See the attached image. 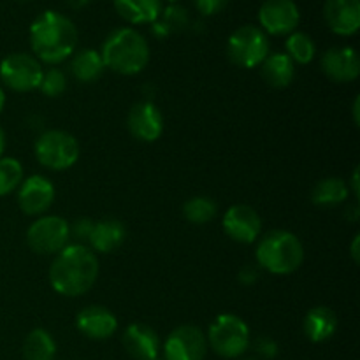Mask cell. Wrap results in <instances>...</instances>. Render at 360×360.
<instances>
[{
    "label": "cell",
    "instance_id": "obj_1",
    "mask_svg": "<svg viewBox=\"0 0 360 360\" xmlns=\"http://www.w3.org/2000/svg\"><path fill=\"white\" fill-rule=\"evenodd\" d=\"M98 276V260L84 245H69L56 253L49 269V283L65 297H77L90 290Z\"/></svg>",
    "mask_w": 360,
    "mask_h": 360
},
{
    "label": "cell",
    "instance_id": "obj_2",
    "mask_svg": "<svg viewBox=\"0 0 360 360\" xmlns=\"http://www.w3.org/2000/svg\"><path fill=\"white\" fill-rule=\"evenodd\" d=\"M77 28L65 14L44 11L30 25V46L39 60L60 63L76 51Z\"/></svg>",
    "mask_w": 360,
    "mask_h": 360
},
{
    "label": "cell",
    "instance_id": "obj_3",
    "mask_svg": "<svg viewBox=\"0 0 360 360\" xmlns=\"http://www.w3.org/2000/svg\"><path fill=\"white\" fill-rule=\"evenodd\" d=\"M102 62L112 72L123 76L139 74L150 62L148 41L134 28H116L102 44Z\"/></svg>",
    "mask_w": 360,
    "mask_h": 360
},
{
    "label": "cell",
    "instance_id": "obj_4",
    "mask_svg": "<svg viewBox=\"0 0 360 360\" xmlns=\"http://www.w3.org/2000/svg\"><path fill=\"white\" fill-rule=\"evenodd\" d=\"M257 264L271 274H290L304 260V246L288 231H271L257 246Z\"/></svg>",
    "mask_w": 360,
    "mask_h": 360
},
{
    "label": "cell",
    "instance_id": "obj_5",
    "mask_svg": "<svg viewBox=\"0 0 360 360\" xmlns=\"http://www.w3.org/2000/svg\"><path fill=\"white\" fill-rule=\"evenodd\" d=\"M207 343L224 359H238L248 350L250 329L239 316L224 313L214 319L207 333Z\"/></svg>",
    "mask_w": 360,
    "mask_h": 360
},
{
    "label": "cell",
    "instance_id": "obj_6",
    "mask_svg": "<svg viewBox=\"0 0 360 360\" xmlns=\"http://www.w3.org/2000/svg\"><path fill=\"white\" fill-rule=\"evenodd\" d=\"M269 55V39L262 28L243 25L227 41V56L241 69H255Z\"/></svg>",
    "mask_w": 360,
    "mask_h": 360
},
{
    "label": "cell",
    "instance_id": "obj_7",
    "mask_svg": "<svg viewBox=\"0 0 360 360\" xmlns=\"http://www.w3.org/2000/svg\"><path fill=\"white\" fill-rule=\"evenodd\" d=\"M35 158L51 171L72 167L79 158V144L76 137L63 130H48L35 143Z\"/></svg>",
    "mask_w": 360,
    "mask_h": 360
},
{
    "label": "cell",
    "instance_id": "obj_8",
    "mask_svg": "<svg viewBox=\"0 0 360 360\" xmlns=\"http://www.w3.org/2000/svg\"><path fill=\"white\" fill-rule=\"evenodd\" d=\"M70 239L69 224L62 217L37 218L27 231V245L39 255H56Z\"/></svg>",
    "mask_w": 360,
    "mask_h": 360
},
{
    "label": "cell",
    "instance_id": "obj_9",
    "mask_svg": "<svg viewBox=\"0 0 360 360\" xmlns=\"http://www.w3.org/2000/svg\"><path fill=\"white\" fill-rule=\"evenodd\" d=\"M42 67L35 56L13 53L0 62V81L14 91H32L39 88Z\"/></svg>",
    "mask_w": 360,
    "mask_h": 360
},
{
    "label": "cell",
    "instance_id": "obj_10",
    "mask_svg": "<svg viewBox=\"0 0 360 360\" xmlns=\"http://www.w3.org/2000/svg\"><path fill=\"white\" fill-rule=\"evenodd\" d=\"M206 352V336L195 326L178 327L164 343V360H204Z\"/></svg>",
    "mask_w": 360,
    "mask_h": 360
},
{
    "label": "cell",
    "instance_id": "obj_11",
    "mask_svg": "<svg viewBox=\"0 0 360 360\" xmlns=\"http://www.w3.org/2000/svg\"><path fill=\"white\" fill-rule=\"evenodd\" d=\"M259 21L267 34L290 35L301 21V13L294 0H264L259 9Z\"/></svg>",
    "mask_w": 360,
    "mask_h": 360
},
{
    "label": "cell",
    "instance_id": "obj_12",
    "mask_svg": "<svg viewBox=\"0 0 360 360\" xmlns=\"http://www.w3.org/2000/svg\"><path fill=\"white\" fill-rule=\"evenodd\" d=\"M221 224H224L225 234L241 245H250V243L257 241L260 231H262V220H260L259 213L246 204H236V206L229 207Z\"/></svg>",
    "mask_w": 360,
    "mask_h": 360
},
{
    "label": "cell",
    "instance_id": "obj_13",
    "mask_svg": "<svg viewBox=\"0 0 360 360\" xmlns=\"http://www.w3.org/2000/svg\"><path fill=\"white\" fill-rule=\"evenodd\" d=\"M55 200V186L44 176H30L21 181L18 190V204L20 210L28 217H37L46 213Z\"/></svg>",
    "mask_w": 360,
    "mask_h": 360
},
{
    "label": "cell",
    "instance_id": "obj_14",
    "mask_svg": "<svg viewBox=\"0 0 360 360\" xmlns=\"http://www.w3.org/2000/svg\"><path fill=\"white\" fill-rule=\"evenodd\" d=\"M127 127L136 139L153 143L164 132V116L151 102H137L129 111Z\"/></svg>",
    "mask_w": 360,
    "mask_h": 360
},
{
    "label": "cell",
    "instance_id": "obj_15",
    "mask_svg": "<svg viewBox=\"0 0 360 360\" xmlns=\"http://www.w3.org/2000/svg\"><path fill=\"white\" fill-rule=\"evenodd\" d=\"M323 20L338 35L350 37L360 28V0H326Z\"/></svg>",
    "mask_w": 360,
    "mask_h": 360
},
{
    "label": "cell",
    "instance_id": "obj_16",
    "mask_svg": "<svg viewBox=\"0 0 360 360\" xmlns=\"http://www.w3.org/2000/svg\"><path fill=\"white\" fill-rule=\"evenodd\" d=\"M322 70L329 79L336 83H352L360 74V60L357 51L348 46L330 48L322 56Z\"/></svg>",
    "mask_w": 360,
    "mask_h": 360
},
{
    "label": "cell",
    "instance_id": "obj_17",
    "mask_svg": "<svg viewBox=\"0 0 360 360\" xmlns=\"http://www.w3.org/2000/svg\"><path fill=\"white\" fill-rule=\"evenodd\" d=\"M77 330L88 340H108L118 329V320L104 306H88L76 319Z\"/></svg>",
    "mask_w": 360,
    "mask_h": 360
},
{
    "label": "cell",
    "instance_id": "obj_18",
    "mask_svg": "<svg viewBox=\"0 0 360 360\" xmlns=\"http://www.w3.org/2000/svg\"><path fill=\"white\" fill-rule=\"evenodd\" d=\"M123 348L136 360H153L160 354V340L151 327L144 323H132L122 336Z\"/></svg>",
    "mask_w": 360,
    "mask_h": 360
},
{
    "label": "cell",
    "instance_id": "obj_19",
    "mask_svg": "<svg viewBox=\"0 0 360 360\" xmlns=\"http://www.w3.org/2000/svg\"><path fill=\"white\" fill-rule=\"evenodd\" d=\"M302 329H304L306 338L313 343H323V341L330 340L338 329V319L336 313L329 309L327 306H316L311 308L304 316L302 322Z\"/></svg>",
    "mask_w": 360,
    "mask_h": 360
},
{
    "label": "cell",
    "instance_id": "obj_20",
    "mask_svg": "<svg viewBox=\"0 0 360 360\" xmlns=\"http://www.w3.org/2000/svg\"><path fill=\"white\" fill-rule=\"evenodd\" d=\"M125 236L127 231L122 221L115 220V218H108V220L95 221L88 243H90L95 252L111 253L123 245Z\"/></svg>",
    "mask_w": 360,
    "mask_h": 360
},
{
    "label": "cell",
    "instance_id": "obj_21",
    "mask_svg": "<svg viewBox=\"0 0 360 360\" xmlns=\"http://www.w3.org/2000/svg\"><path fill=\"white\" fill-rule=\"evenodd\" d=\"M120 16L132 25H146L158 20L162 13V0H112Z\"/></svg>",
    "mask_w": 360,
    "mask_h": 360
},
{
    "label": "cell",
    "instance_id": "obj_22",
    "mask_svg": "<svg viewBox=\"0 0 360 360\" xmlns=\"http://www.w3.org/2000/svg\"><path fill=\"white\" fill-rule=\"evenodd\" d=\"M262 77L269 86L287 88L294 81L295 65L287 53H273L267 55L262 63Z\"/></svg>",
    "mask_w": 360,
    "mask_h": 360
},
{
    "label": "cell",
    "instance_id": "obj_23",
    "mask_svg": "<svg viewBox=\"0 0 360 360\" xmlns=\"http://www.w3.org/2000/svg\"><path fill=\"white\" fill-rule=\"evenodd\" d=\"M350 195V186L341 178H326L315 185L311 200L319 207H334L343 204Z\"/></svg>",
    "mask_w": 360,
    "mask_h": 360
},
{
    "label": "cell",
    "instance_id": "obj_24",
    "mask_svg": "<svg viewBox=\"0 0 360 360\" xmlns=\"http://www.w3.org/2000/svg\"><path fill=\"white\" fill-rule=\"evenodd\" d=\"M104 62H102L101 53L95 49H83L76 53L70 62V72L81 83H94L104 72Z\"/></svg>",
    "mask_w": 360,
    "mask_h": 360
},
{
    "label": "cell",
    "instance_id": "obj_25",
    "mask_svg": "<svg viewBox=\"0 0 360 360\" xmlns=\"http://www.w3.org/2000/svg\"><path fill=\"white\" fill-rule=\"evenodd\" d=\"M56 343L44 329H34L23 341L25 360H55Z\"/></svg>",
    "mask_w": 360,
    "mask_h": 360
},
{
    "label": "cell",
    "instance_id": "obj_26",
    "mask_svg": "<svg viewBox=\"0 0 360 360\" xmlns=\"http://www.w3.org/2000/svg\"><path fill=\"white\" fill-rule=\"evenodd\" d=\"M287 55L290 56L292 62H297L306 65V63L311 62L316 55V46L313 42V39L309 37L304 32H292L287 37Z\"/></svg>",
    "mask_w": 360,
    "mask_h": 360
},
{
    "label": "cell",
    "instance_id": "obj_27",
    "mask_svg": "<svg viewBox=\"0 0 360 360\" xmlns=\"http://www.w3.org/2000/svg\"><path fill=\"white\" fill-rule=\"evenodd\" d=\"M183 214L190 224L202 225L217 217V204L210 197H192L183 206Z\"/></svg>",
    "mask_w": 360,
    "mask_h": 360
},
{
    "label": "cell",
    "instance_id": "obj_28",
    "mask_svg": "<svg viewBox=\"0 0 360 360\" xmlns=\"http://www.w3.org/2000/svg\"><path fill=\"white\" fill-rule=\"evenodd\" d=\"M21 181H23V165L16 158H0V197L14 192Z\"/></svg>",
    "mask_w": 360,
    "mask_h": 360
},
{
    "label": "cell",
    "instance_id": "obj_29",
    "mask_svg": "<svg viewBox=\"0 0 360 360\" xmlns=\"http://www.w3.org/2000/svg\"><path fill=\"white\" fill-rule=\"evenodd\" d=\"M158 21L164 25V28L167 30V34H174V32L183 30V28L188 25V13H186L183 7L176 6V4H171L167 9H162L160 16H158Z\"/></svg>",
    "mask_w": 360,
    "mask_h": 360
},
{
    "label": "cell",
    "instance_id": "obj_30",
    "mask_svg": "<svg viewBox=\"0 0 360 360\" xmlns=\"http://www.w3.org/2000/svg\"><path fill=\"white\" fill-rule=\"evenodd\" d=\"M67 88V77L65 72L60 69H49L42 72L41 83H39V90L46 95V97H58L65 91Z\"/></svg>",
    "mask_w": 360,
    "mask_h": 360
},
{
    "label": "cell",
    "instance_id": "obj_31",
    "mask_svg": "<svg viewBox=\"0 0 360 360\" xmlns=\"http://www.w3.org/2000/svg\"><path fill=\"white\" fill-rule=\"evenodd\" d=\"M95 221H91L90 218H81V220L74 221L72 227H69L70 236L77 241V245H83V243L90 241L91 231H94Z\"/></svg>",
    "mask_w": 360,
    "mask_h": 360
},
{
    "label": "cell",
    "instance_id": "obj_32",
    "mask_svg": "<svg viewBox=\"0 0 360 360\" xmlns=\"http://www.w3.org/2000/svg\"><path fill=\"white\" fill-rule=\"evenodd\" d=\"M193 4L202 16H214L227 7L229 0H193Z\"/></svg>",
    "mask_w": 360,
    "mask_h": 360
},
{
    "label": "cell",
    "instance_id": "obj_33",
    "mask_svg": "<svg viewBox=\"0 0 360 360\" xmlns=\"http://www.w3.org/2000/svg\"><path fill=\"white\" fill-rule=\"evenodd\" d=\"M255 352L262 359H274L278 355V343L271 338H259L255 343Z\"/></svg>",
    "mask_w": 360,
    "mask_h": 360
},
{
    "label": "cell",
    "instance_id": "obj_34",
    "mask_svg": "<svg viewBox=\"0 0 360 360\" xmlns=\"http://www.w3.org/2000/svg\"><path fill=\"white\" fill-rule=\"evenodd\" d=\"M259 280V269L253 266H245L241 271H239V281L243 285H253Z\"/></svg>",
    "mask_w": 360,
    "mask_h": 360
},
{
    "label": "cell",
    "instance_id": "obj_35",
    "mask_svg": "<svg viewBox=\"0 0 360 360\" xmlns=\"http://www.w3.org/2000/svg\"><path fill=\"white\" fill-rule=\"evenodd\" d=\"M350 185H352V193H354L355 197H359V193H360V188H359V167L355 169L354 174H352Z\"/></svg>",
    "mask_w": 360,
    "mask_h": 360
},
{
    "label": "cell",
    "instance_id": "obj_36",
    "mask_svg": "<svg viewBox=\"0 0 360 360\" xmlns=\"http://www.w3.org/2000/svg\"><path fill=\"white\" fill-rule=\"evenodd\" d=\"M359 243H360V236H355L354 243H352V259H354L355 264H359L360 255H359Z\"/></svg>",
    "mask_w": 360,
    "mask_h": 360
},
{
    "label": "cell",
    "instance_id": "obj_37",
    "mask_svg": "<svg viewBox=\"0 0 360 360\" xmlns=\"http://www.w3.org/2000/svg\"><path fill=\"white\" fill-rule=\"evenodd\" d=\"M65 2L70 9H83L84 6H88L90 0H65Z\"/></svg>",
    "mask_w": 360,
    "mask_h": 360
},
{
    "label": "cell",
    "instance_id": "obj_38",
    "mask_svg": "<svg viewBox=\"0 0 360 360\" xmlns=\"http://www.w3.org/2000/svg\"><path fill=\"white\" fill-rule=\"evenodd\" d=\"M347 218L348 220H352V221H357V218H359V206L357 204H354V206H350L347 210Z\"/></svg>",
    "mask_w": 360,
    "mask_h": 360
},
{
    "label": "cell",
    "instance_id": "obj_39",
    "mask_svg": "<svg viewBox=\"0 0 360 360\" xmlns=\"http://www.w3.org/2000/svg\"><path fill=\"white\" fill-rule=\"evenodd\" d=\"M359 105H360V98L357 97V98H355V102H354V122H355V125H359V123H360Z\"/></svg>",
    "mask_w": 360,
    "mask_h": 360
},
{
    "label": "cell",
    "instance_id": "obj_40",
    "mask_svg": "<svg viewBox=\"0 0 360 360\" xmlns=\"http://www.w3.org/2000/svg\"><path fill=\"white\" fill-rule=\"evenodd\" d=\"M4 151H6V134H4V130L0 129V158H2Z\"/></svg>",
    "mask_w": 360,
    "mask_h": 360
},
{
    "label": "cell",
    "instance_id": "obj_41",
    "mask_svg": "<svg viewBox=\"0 0 360 360\" xmlns=\"http://www.w3.org/2000/svg\"><path fill=\"white\" fill-rule=\"evenodd\" d=\"M4 105H6V91H4L2 86H0V112L4 111Z\"/></svg>",
    "mask_w": 360,
    "mask_h": 360
},
{
    "label": "cell",
    "instance_id": "obj_42",
    "mask_svg": "<svg viewBox=\"0 0 360 360\" xmlns=\"http://www.w3.org/2000/svg\"><path fill=\"white\" fill-rule=\"evenodd\" d=\"M167 2H171V4H174V2H176V0H167Z\"/></svg>",
    "mask_w": 360,
    "mask_h": 360
},
{
    "label": "cell",
    "instance_id": "obj_43",
    "mask_svg": "<svg viewBox=\"0 0 360 360\" xmlns=\"http://www.w3.org/2000/svg\"><path fill=\"white\" fill-rule=\"evenodd\" d=\"M153 360H164V359H160V357H157V359H153Z\"/></svg>",
    "mask_w": 360,
    "mask_h": 360
},
{
    "label": "cell",
    "instance_id": "obj_44",
    "mask_svg": "<svg viewBox=\"0 0 360 360\" xmlns=\"http://www.w3.org/2000/svg\"><path fill=\"white\" fill-rule=\"evenodd\" d=\"M245 360H253V359H245Z\"/></svg>",
    "mask_w": 360,
    "mask_h": 360
},
{
    "label": "cell",
    "instance_id": "obj_45",
    "mask_svg": "<svg viewBox=\"0 0 360 360\" xmlns=\"http://www.w3.org/2000/svg\"><path fill=\"white\" fill-rule=\"evenodd\" d=\"M23 2H27V0H23Z\"/></svg>",
    "mask_w": 360,
    "mask_h": 360
}]
</instances>
